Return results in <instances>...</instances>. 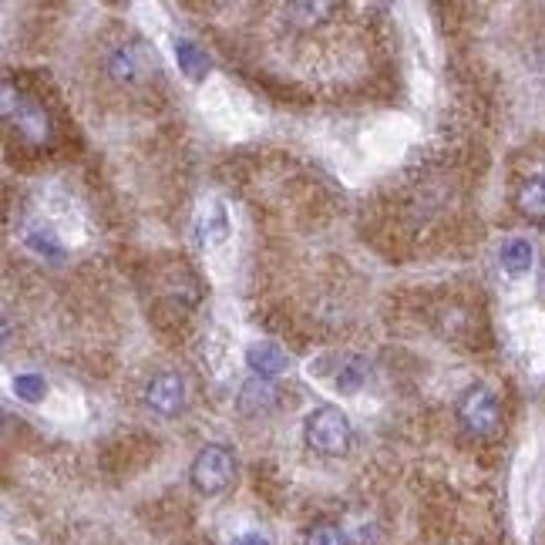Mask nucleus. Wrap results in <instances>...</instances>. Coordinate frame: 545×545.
I'll return each mask as SVG.
<instances>
[{
  "mask_svg": "<svg viewBox=\"0 0 545 545\" xmlns=\"http://www.w3.org/2000/svg\"><path fill=\"white\" fill-rule=\"evenodd\" d=\"M149 68V61L142 58V51L132 48V44H125V48H118L112 54V61H108V71H112L115 81H122V85H135L138 78H142V71Z\"/></svg>",
  "mask_w": 545,
  "mask_h": 545,
  "instance_id": "10",
  "label": "nucleus"
},
{
  "mask_svg": "<svg viewBox=\"0 0 545 545\" xmlns=\"http://www.w3.org/2000/svg\"><path fill=\"white\" fill-rule=\"evenodd\" d=\"M498 263H502V270L508 276H525L532 270V263H535V249L529 239H508V243L502 246V253H498Z\"/></svg>",
  "mask_w": 545,
  "mask_h": 545,
  "instance_id": "11",
  "label": "nucleus"
},
{
  "mask_svg": "<svg viewBox=\"0 0 545 545\" xmlns=\"http://www.w3.org/2000/svg\"><path fill=\"white\" fill-rule=\"evenodd\" d=\"M189 478H192V488L202 495H219L233 485L236 478V458L233 451L226 445H206L196 455L189 468Z\"/></svg>",
  "mask_w": 545,
  "mask_h": 545,
  "instance_id": "2",
  "label": "nucleus"
},
{
  "mask_svg": "<svg viewBox=\"0 0 545 545\" xmlns=\"http://www.w3.org/2000/svg\"><path fill=\"white\" fill-rule=\"evenodd\" d=\"M175 61H179V71L186 75L189 81H199V78H206V71H209V58H206V51L199 48L196 41H189V38H179L175 41Z\"/></svg>",
  "mask_w": 545,
  "mask_h": 545,
  "instance_id": "12",
  "label": "nucleus"
},
{
  "mask_svg": "<svg viewBox=\"0 0 545 545\" xmlns=\"http://www.w3.org/2000/svg\"><path fill=\"white\" fill-rule=\"evenodd\" d=\"M7 118H14L17 132H21L24 138H31V142H44V138H48V115H44L38 105H24V101H17V112H11Z\"/></svg>",
  "mask_w": 545,
  "mask_h": 545,
  "instance_id": "13",
  "label": "nucleus"
},
{
  "mask_svg": "<svg viewBox=\"0 0 545 545\" xmlns=\"http://www.w3.org/2000/svg\"><path fill=\"white\" fill-rule=\"evenodd\" d=\"M515 206L525 219H535V223H542L545 219V179H525L519 186V196H515Z\"/></svg>",
  "mask_w": 545,
  "mask_h": 545,
  "instance_id": "14",
  "label": "nucleus"
},
{
  "mask_svg": "<svg viewBox=\"0 0 545 545\" xmlns=\"http://www.w3.org/2000/svg\"><path fill=\"white\" fill-rule=\"evenodd\" d=\"M337 7L334 4H323V0H317V4H290L286 7V14H290V21L293 24H300V27H317L327 21L330 14H334Z\"/></svg>",
  "mask_w": 545,
  "mask_h": 545,
  "instance_id": "15",
  "label": "nucleus"
},
{
  "mask_svg": "<svg viewBox=\"0 0 545 545\" xmlns=\"http://www.w3.org/2000/svg\"><path fill=\"white\" fill-rule=\"evenodd\" d=\"M233 545H273V542H270V535H263V532H243V535H236Z\"/></svg>",
  "mask_w": 545,
  "mask_h": 545,
  "instance_id": "18",
  "label": "nucleus"
},
{
  "mask_svg": "<svg viewBox=\"0 0 545 545\" xmlns=\"http://www.w3.org/2000/svg\"><path fill=\"white\" fill-rule=\"evenodd\" d=\"M145 404L159 414V418H175L186 411V377L179 371H162L155 374L149 387H145Z\"/></svg>",
  "mask_w": 545,
  "mask_h": 545,
  "instance_id": "4",
  "label": "nucleus"
},
{
  "mask_svg": "<svg viewBox=\"0 0 545 545\" xmlns=\"http://www.w3.org/2000/svg\"><path fill=\"white\" fill-rule=\"evenodd\" d=\"M236 404L246 418H263V414H270L276 408V387L270 381H263V377H253V381L243 384Z\"/></svg>",
  "mask_w": 545,
  "mask_h": 545,
  "instance_id": "7",
  "label": "nucleus"
},
{
  "mask_svg": "<svg viewBox=\"0 0 545 545\" xmlns=\"http://www.w3.org/2000/svg\"><path fill=\"white\" fill-rule=\"evenodd\" d=\"M21 239H24V246L31 249L34 256H41V260H51V263L64 260V243H61L58 233H54L48 223H27Z\"/></svg>",
  "mask_w": 545,
  "mask_h": 545,
  "instance_id": "9",
  "label": "nucleus"
},
{
  "mask_svg": "<svg viewBox=\"0 0 545 545\" xmlns=\"http://www.w3.org/2000/svg\"><path fill=\"white\" fill-rule=\"evenodd\" d=\"M14 394L21 397L24 404H38L48 394V381L41 374H17L14 377Z\"/></svg>",
  "mask_w": 545,
  "mask_h": 545,
  "instance_id": "16",
  "label": "nucleus"
},
{
  "mask_svg": "<svg viewBox=\"0 0 545 545\" xmlns=\"http://www.w3.org/2000/svg\"><path fill=\"white\" fill-rule=\"evenodd\" d=\"M371 377V364L357 354H337L334 357V371H330V384L337 387L340 394H360V387Z\"/></svg>",
  "mask_w": 545,
  "mask_h": 545,
  "instance_id": "6",
  "label": "nucleus"
},
{
  "mask_svg": "<svg viewBox=\"0 0 545 545\" xmlns=\"http://www.w3.org/2000/svg\"><path fill=\"white\" fill-rule=\"evenodd\" d=\"M303 545H347V532L334 522H320L307 532Z\"/></svg>",
  "mask_w": 545,
  "mask_h": 545,
  "instance_id": "17",
  "label": "nucleus"
},
{
  "mask_svg": "<svg viewBox=\"0 0 545 545\" xmlns=\"http://www.w3.org/2000/svg\"><path fill=\"white\" fill-rule=\"evenodd\" d=\"M246 367L256 377L270 381V377L286 374V367H290V354H286L280 344H273V340H256V344L246 347Z\"/></svg>",
  "mask_w": 545,
  "mask_h": 545,
  "instance_id": "5",
  "label": "nucleus"
},
{
  "mask_svg": "<svg viewBox=\"0 0 545 545\" xmlns=\"http://www.w3.org/2000/svg\"><path fill=\"white\" fill-rule=\"evenodd\" d=\"M303 441H307V448L317 451V455L337 458V455H344L350 448V441H354V428H350L344 411L323 404V408L310 411L307 421H303Z\"/></svg>",
  "mask_w": 545,
  "mask_h": 545,
  "instance_id": "1",
  "label": "nucleus"
},
{
  "mask_svg": "<svg viewBox=\"0 0 545 545\" xmlns=\"http://www.w3.org/2000/svg\"><path fill=\"white\" fill-rule=\"evenodd\" d=\"M196 229H199V239L206 246H219L226 243L233 226H229V216H226V206L219 202H202L199 216H196Z\"/></svg>",
  "mask_w": 545,
  "mask_h": 545,
  "instance_id": "8",
  "label": "nucleus"
},
{
  "mask_svg": "<svg viewBox=\"0 0 545 545\" xmlns=\"http://www.w3.org/2000/svg\"><path fill=\"white\" fill-rule=\"evenodd\" d=\"M458 421L461 428L475 438H488L498 421H502V408H498V397L488 384H471L465 394L458 397Z\"/></svg>",
  "mask_w": 545,
  "mask_h": 545,
  "instance_id": "3",
  "label": "nucleus"
},
{
  "mask_svg": "<svg viewBox=\"0 0 545 545\" xmlns=\"http://www.w3.org/2000/svg\"><path fill=\"white\" fill-rule=\"evenodd\" d=\"M542 179H545V172H542Z\"/></svg>",
  "mask_w": 545,
  "mask_h": 545,
  "instance_id": "19",
  "label": "nucleus"
}]
</instances>
